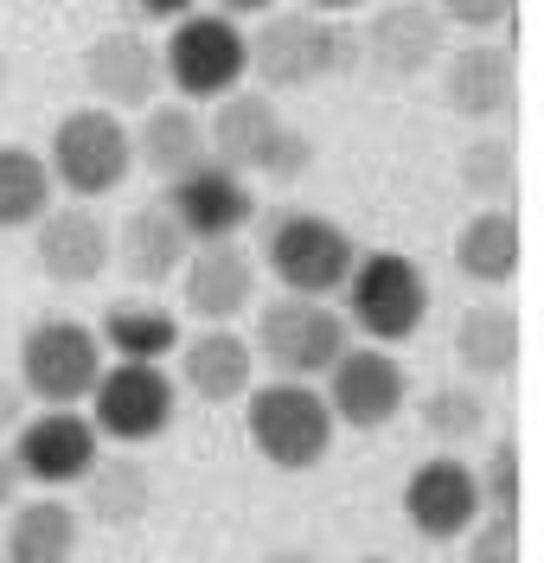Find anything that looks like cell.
I'll return each mask as SVG.
<instances>
[{
	"mask_svg": "<svg viewBox=\"0 0 544 563\" xmlns=\"http://www.w3.org/2000/svg\"><path fill=\"white\" fill-rule=\"evenodd\" d=\"M244 38H251V77L269 97L276 90H314V84L346 77L359 65V33L346 20L308 13V7H276Z\"/></svg>",
	"mask_w": 544,
	"mask_h": 563,
	"instance_id": "1",
	"label": "cell"
},
{
	"mask_svg": "<svg viewBox=\"0 0 544 563\" xmlns=\"http://www.w3.org/2000/svg\"><path fill=\"white\" fill-rule=\"evenodd\" d=\"M206 147H212L218 167L276 179V186H289V179H301L314 167V141L276 109L269 90H231V97H218L212 122H206Z\"/></svg>",
	"mask_w": 544,
	"mask_h": 563,
	"instance_id": "2",
	"label": "cell"
},
{
	"mask_svg": "<svg viewBox=\"0 0 544 563\" xmlns=\"http://www.w3.org/2000/svg\"><path fill=\"white\" fill-rule=\"evenodd\" d=\"M244 429H251L256 455L282 474H308L321 467L333 449V410H326L321 385L308 378H269V385L244 390Z\"/></svg>",
	"mask_w": 544,
	"mask_h": 563,
	"instance_id": "3",
	"label": "cell"
},
{
	"mask_svg": "<svg viewBox=\"0 0 544 563\" xmlns=\"http://www.w3.org/2000/svg\"><path fill=\"white\" fill-rule=\"evenodd\" d=\"M160 77H167V90L180 103H218V97L244 90V77H251V38H244L237 20H224L212 7H192L160 38Z\"/></svg>",
	"mask_w": 544,
	"mask_h": 563,
	"instance_id": "4",
	"label": "cell"
},
{
	"mask_svg": "<svg viewBox=\"0 0 544 563\" xmlns=\"http://www.w3.org/2000/svg\"><path fill=\"white\" fill-rule=\"evenodd\" d=\"M45 174H52V192H65V199H77V206H97V199H109V192H122L129 174H135L129 122H122L115 109H97V103L71 109V115L52 129Z\"/></svg>",
	"mask_w": 544,
	"mask_h": 563,
	"instance_id": "5",
	"label": "cell"
},
{
	"mask_svg": "<svg viewBox=\"0 0 544 563\" xmlns=\"http://www.w3.org/2000/svg\"><path fill=\"white\" fill-rule=\"evenodd\" d=\"M346 295V327H359L365 346H403L430 320V276L398 256V250H359L353 276L340 282Z\"/></svg>",
	"mask_w": 544,
	"mask_h": 563,
	"instance_id": "6",
	"label": "cell"
},
{
	"mask_svg": "<svg viewBox=\"0 0 544 563\" xmlns=\"http://www.w3.org/2000/svg\"><path fill=\"white\" fill-rule=\"evenodd\" d=\"M109 352L97 340V327H84V320H33L26 333H20V390H26V404H45V410H77L97 378H103Z\"/></svg>",
	"mask_w": 544,
	"mask_h": 563,
	"instance_id": "7",
	"label": "cell"
},
{
	"mask_svg": "<svg viewBox=\"0 0 544 563\" xmlns=\"http://www.w3.org/2000/svg\"><path fill=\"white\" fill-rule=\"evenodd\" d=\"M353 263H359V244L326 211H282L263 231V269L282 282V295L333 301L340 282L353 276Z\"/></svg>",
	"mask_w": 544,
	"mask_h": 563,
	"instance_id": "8",
	"label": "cell"
},
{
	"mask_svg": "<svg viewBox=\"0 0 544 563\" xmlns=\"http://www.w3.org/2000/svg\"><path fill=\"white\" fill-rule=\"evenodd\" d=\"M90 404V429L97 442H115V449H142V442H160L174 417H180V385L167 365H147V358H109L97 390L84 397Z\"/></svg>",
	"mask_w": 544,
	"mask_h": 563,
	"instance_id": "9",
	"label": "cell"
},
{
	"mask_svg": "<svg viewBox=\"0 0 544 563\" xmlns=\"http://www.w3.org/2000/svg\"><path fill=\"white\" fill-rule=\"evenodd\" d=\"M353 346L346 340V320L333 301H308V295H276L263 314H256V340L251 352L263 365H276V378H326V365Z\"/></svg>",
	"mask_w": 544,
	"mask_h": 563,
	"instance_id": "10",
	"label": "cell"
},
{
	"mask_svg": "<svg viewBox=\"0 0 544 563\" xmlns=\"http://www.w3.org/2000/svg\"><path fill=\"white\" fill-rule=\"evenodd\" d=\"M7 455L20 467V487L33 493H65L90 474V461L103 455L97 429L84 410H38L7 435Z\"/></svg>",
	"mask_w": 544,
	"mask_h": 563,
	"instance_id": "11",
	"label": "cell"
},
{
	"mask_svg": "<svg viewBox=\"0 0 544 563\" xmlns=\"http://www.w3.org/2000/svg\"><path fill=\"white\" fill-rule=\"evenodd\" d=\"M326 410L333 422H346V429H385V422H398V410L410 404V378H403V365L391 358V346H346L333 365H326Z\"/></svg>",
	"mask_w": 544,
	"mask_h": 563,
	"instance_id": "12",
	"label": "cell"
},
{
	"mask_svg": "<svg viewBox=\"0 0 544 563\" xmlns=\"http://www.w3.org/2000/svg\"><path fill=\"white\" fill-rule=\"evenodd\" d=\"M84 90L97 109H115V115H142L147 103H160L167 77H160V45L142 38L135 26H115V33H97L90 52H84Z\"/></svg>",
	"mask_w": 544,
	"mask_h": 563,
	"instance_id": "13",
	"label": "cell"
},
{
	"mask_svg": "<svg viewBox=\"0 0 544 563\" xmlns=\"http://www.w3.org/2000/svg\"><path fill=\"white\" fill-rule=\"evenodd\" d=\"M160 206L174 211V224H180L192 244H224V238H237L256 218V192L244 174H231L218 161H199L192 174L167 179V199Z\"/></svg>",
	"mask_w": 544,
	"mask_h": 563,
	"instance_id": "14",
	"label": "cell"
},
{
	"mask_svg": "<svg viewBox=\"0 0 544 563\" xmlns=\"http://www.w3.org/2000/svg\"><path fill=\"white\" fill-rule=\"evenodd\" d=\"M403 519L423 544H462L480 519V487H474V467L455 455H435L423 467H410L403 481Z\"/></svg>",
	"mask_w": 544,
	"mask_h": 563,
	"instance_id": "15",
	"label": "cell"
},
{
	"mask_svg": "<svg viewBox=\"0 0 544 563\" xmlns=\"http://www.w3.org/2000/svg\"><path fill=\"white\" fill-rule=\"evenodd\" d=\"M442 103L462 122H500L519 103V65L507 38H468L442 52Z\"/></svg>",
	"mask_w": 544,
	"mask_h": 563,
	"instance_id": "16",
	"label": "cell"
},
{
	"mask_svg": "<svg viewBox=\"0 0 544 563\" xmlns=\"http://www.w3.org/2000/svg\"><path fill=\"white\" fill-rule=\"evenodd\" d=\"M442 52H448V26L430 0L378 7L359 38V65H371L378 77H423L430 65H442Z\"/></svg>",
	"mask_w": 544,
	"mask_h": 563,
	"instance_id": "17",
	"label": "cell"
},
{
	"mask_svg": "<svg viewBox=\"0 0 544 563\" xmlns=\"http://www.w3.org/2000/svg\"><path fill=\"white\" fill-rule=\"evenodd\" d=\"M174 282H180V301L192 308V320H206V327H231L256 301V263L237 238L192 244Z\"/></svg>",
	"mask_w": 544,
	"mask_h": 563,
	"instance_id": "18",
	"label": "cell"
},
{
	"mask_svg": "<svg viewBox=\"0 0 544 563\" xmlns=\"http://www.w3.org/2000/svg\"><path fill=\"white\" fill-rule=\"evenodd\" d=\"M33 263L45 282L58 288H84L109 269V224L97 218V206H52L33 224Z\"/></svg>",
	"mask_w": 544,
	"mask_h": 563,
	"instance_id": "19",
	"label": "cell"
},
{
	"mask_svg": "<svg viewBox=\"0 0 544 563\" xmlns=\"http://www.w3.org/2000/svg\"><path fill=\"white\" fill-rule=\"evenodd\" d=\"M0 558L7 563H77L84 544V519L65 493H20L0 512Z\"/></svg>",
	"mask_w": 544,
	"mask_h": 563,
	"instance_id": "20",
	"label": "cell"
},
{
	"mask_svg": "<svg viewBox=\"0 0 544 563\" xmlns=\"http://www.w3.org/2000/svg\"><path fill=\"white\" fill-rule=\"evenodd\" d=\"M174 358H180L174 385L192 390L199 404H244V390L256 385V352L237 327H199Z\"/></svg>",
	"mask_w": 544,
	"mask_h": 563,
	"instance_id": "21",
	"label": "cell"
},
{
	"mask_svg": "<svg viewBox=\"0 0 544 563\" xmlns=\"http://www.w3.org/2000/svg\"><path fill=\"white\" fill-rule=\"evenodd\" d=\"M186 250H192V238L174 224V211L160 206V199H154V206H135L115 231H109V263L135 282V288L174 282L180 263H186Z\"/></svg>",
	"mask_w": 544,
	"mask_h": 563,
	"instance_id": "22",
	"label": "cell"
},
{
	"mask_svg": "<svg viewBox=\"0 0 544 563\" xmlns=\"http://www.w3.org/2000/svg\"><path fill=\"white\" fill-rule=\"evenodd\" d=\"M129 147H135V167H147L154 179H180L199 161H212L206 122L192 103H147L142 122L129 129Z\"/></svg>",
	"mask_w": 544,
	"mask_h": 563,
	"instance_id": "23",
	"label": "cell"
},
{
	"mask_svg": "<svg viewBox=\"0 0 544 563\" xmlns=\"http://www.w3.org/2000/svg\"><path fill=\"white\" fill-rule=\"evenodd\" d=\"M519 256H525V231H519L512 206H480L455 231V269L480 288H507L519 276Z\"/></svg>",
	"mask_w": 544,
	"mask_h": 563,
	"instance_id": "24",
	"label": "cell"
},
{
	"mask_svg": "<svg viewBox=\"0 0 544 563\" xmlns=\"http://www.w3.org/2000/svg\"><path fill=\"white\" fill-rule=\"evenodd\" d=\"M77 519H90V526H135L147 506H154V481H147V467L135 461V449H115V455H97L90 461V474L77 481Z\"/></svg>",
	"mask_w": 544,
	"mask_h": 563,
	"instance_id": "25",
	"label": "cell"
},
{
	"mask_svg": "<svg viewBox=\"0 0 544 563\" xmlns=\"http://www.w3.org/2000/svg\"><path fill=\"white\" fill-rule=\"evenodd\" d=\"M519 352H525V333H519V314L507 301L462 308V320H455V358H462L468 378H512Z\"/></svg>",
	"mask_w": 544,
	"mask_h": 563,
	"instance_id": "26",
	"label": "cell"
},
{
	"mask_svg": "<svg viewBox=\"0 0 544 563\" xmlns=\"http://www.w3.org/2000/svg\"><path fill=\"white\" fill-rule=\"evenodd\" d=\"M97 340H103L109 358H147V365H160V358H174L180 352V314L174 308H154V301H115L97 327Z\"/></svg>",
	"mask_w": 544,
	"mask_h": 563,
	"instance_id": "27",
	"label": "cell"
},
{
	"mask_svg": "<svg viewBox=\"0 0 544 563\" xmlns=\"http://www.w3.org/2000/svg\"><path fill=\"white\" fill-rule=\"evenodd\" d=\"M58 206L45 154L26 141H0V231H33L45 211Z\"/></svg>",
	"mask_w": 544,
	"mask_h": 563,
	"instance_id": "28",
	"label": "cell"
},
{
	"mask_svg": "<svg viewBox=\"0 0 544 563\" xmlns=\"http://www.w3.org/2000/svg\"><path fill=\"white\" fill-rule=\"evenodd\" d=\"M455 179H462V192H468L474 206H512V192H519V154H512V141L474 135L462 147V161H455Z\"/></svg>",
	"mask_w": 544,
	"mask_h": 563,
	"instance_id": "29",
	"label": "cell"
},
{
	"mask_svg": "<svg viewBox=\"0 0 544 563\" xmlns=\"http://www.w3.org/2000/svg\"><path fill=\"white\" fill-rule=\"evenodd\" d=\"M417 417L442 442V455H455V449H468L474 435L487 429V397H480V385H435Z\"/></svg>",
	"mask_w": 544,
	"mask_h": 563,
	"instance_id": "30",
	"label": "cell"
},
{
	"mask_svg": "<svg viewBox=\"0 0 544 563\" xmlns=\"http://www.w3.org/2000/svg\"><path fill=\"white\" fill-rule=\"evenodd\" d=\"M474 487H480V512H507L519 519V506H525V455H519V442L500 435L487 461L474 467Z\"/></svg>",
	"mask_w": 544,
	"mask_h": 563,
	"instance_id": "31",
	"label": "cell"
},
{
	"mask_svg": "<svg viewBox=\"0 0 544 563\" xmlns=\"http://www.w3.org/2000/svg\"><path fill=\"white\" fill-rule=\"evenodd\" d=\"M462 544H468V563H525L519 519H507V512H480Z\"/></svg>",
	"mask_w": 544,
	"mask_h": 563,
	"instance_id": "32",
	"label": "cell"
},
{
	"mask_svg": "<svg viewBox=\"0 0 544 563\" xmlns=\"http://www.w3.org/2000/svg\"><path fill=\"white\" fill-rule=\"evenodd\" d=\"M430 7L442 13V26H462V33L487 38L493 26H507V20H512V7H519V0H430Z\"/></svg>",
	"mask_w": 544,
	"mask_h": 563,
	"instance_id": "33",
	"label": "cell"
},
{
	"mask_svg": "<svg viewBox=\"0 0 544 563\" xmlns=\"http://www.w3.org/2000/svg\"><path fill=\"white\" fill-rule=\"evenodd\" d=\"M20 422H26V390H20V378H0V442H7Z\"/></svg>",
	"mask_w": 544,
	"mask_h": 563,
	"instance_id": "34",
	"label": "cell"
},
{
	"mask_svg": "<svg viewBox=\"0 0 544 563\" xmlns=\"http://www.w3.org/2000/svg\"><path fill=\"white\" fill-rule=\"evenodd\" d=\"M276 7H282V0H212V13L237 20V26H244V20H263V13H276Z\"/></svg>",
	"mask_w": 544,
	"mask_h": 563,
	"instance_id": "35",
	"label": "cell"
},
{
	"mask_svg": "<svg viewBox=\"0 0 544 563\" xmlns=\"http://www.w3.org/2000/svg\"><path fill=\"white\" fill-rule=\"evenodd\" d=\"M135 7H142V20H167V26H174V20H186L199 0H135Z\"/></svg>",
	"mask_w": 544,
	"mask_h": 563,
	"instance_id": "36",
	"label": "cell"
},
{
	"mask_svg": "<svg viewBox=\"0 0 544 563\" xmlns=\"http://www.w3.org/2000/svg\"><path fill=\"white\" fill-rule=\"evenodd\" d=\"M20 493H26V487H20V467H13V455H7V449H0V512H7Z\"/></svg>",
	"mask_w": 544,
	"mask_h": 563,
	"instance_id": "37",
	"label": "cell"
},
{
	"mask_svg": "<svg viewBox=\"0 0 544 563\" xmlns=\"http://www.w3.org/2000/svg\"><path fill=\"white\" fill-rule=\"evenodd\" d=\"M256 563H321V558H314L308 544H276V551H263Z\"/></svg>",
	"mask_w": 544,
	"mask_h": 563,
	"instance_id": "38",
	"label": "cell"
},
{
	"mask_svg": "<svg viewBox=\"0 0 544 563\" xmlns=\"http://www.w3.org/2000/svg\"><path fill=\"white\" fill-rule=\"evenodd\" d=\"M308 13H326V20H346V13H359L365 0H301Z\"/></svg>",
	"mask_w": 544,
	"mask_h": 563,
	"instance_id": "39",
	"label": "cell"
},
{
	"mask_svg": "<svg viewBox=\"0 0 544 563\" xmlns=\"http://www.w3.org/2000/svg\"><path fill=\"white\" fill-rule=\"evenodd\" d=\"M353 563H398V558H385V551H365V558H353Z\"/></svg>",
	"mask_w": 544,
	"mask_h": 563,
	"instance_id": "40",
	"label": "cell"
},
{
	"mask_svg": "<svg viewBox=\"0 0 544 563\" xmlns=\"http://www.w3.org/2000/svg\"><path fill=\"white\" fill-rule=\"evenodd\" d=\"M0 90H7V52H0Z\"/></svg>",
	"mask_w": 544,
	"mask_h": 563,
	"instance_id": "41",
	"label": "cell"
},
{
	"mask_svg": "<svg viewBox=\"0 0 544 563\" xmlns=\"http://www.w3.org/2000/svg\"><path fill=\"white\" fill-rule=\"evenodd\" d=\"M0 563H7V558H0Z\"/></svg>",
	"mask_w": 544,
	"mask_h": 563,
	"instance_id": "42",
	"label": "cell"
}]
</instances>
